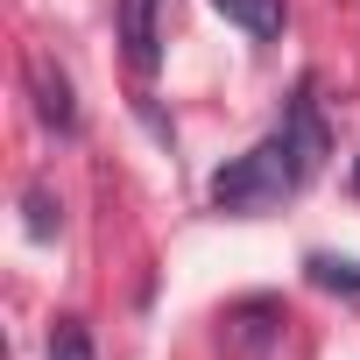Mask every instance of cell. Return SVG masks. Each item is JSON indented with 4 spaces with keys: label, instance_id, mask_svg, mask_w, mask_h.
Instances as JSON below:
<instances>
[{
    "label": "cell",
    "instance_id": "obj_1",
    "mask_svg": "<svg viewBox=\"0 0 360 360\" xmlns=\"http://www.w3.org/2000/svg\"><path fill=\"white\" fill-rule=\"evenodd\" d=\"M297 184H304V176H297V155H290V141H283V127H276L269 141H255L248 155H233V162L212 176V205L233 212V219H262V212H276Z\"/></svg>",
    "mask_w": 360,
    "mask_h": 360
},
{
    "label": "cell",
    "instance_id": "obj_2",
    "mask_svg": "<svg viewBox=\"0 0 360 360\" xmlns=\"http://www.w3.org/2000/svg\"><path fill=\"white\" fill-rule=\"evenodd\" d=\"M283 141H290V155H297V176L311 184V176L325 169V155H332V134H325V113H318L311 85L290 92V106H283Z\"/></svg>",
    "mask_w": 360,
    "mask_h": 360
},
{
    "label": "cell",
    "instance_id": "obj_3",
    "mask_svg": "<svg viewBox=\"0 0 360 360\" xmlns=\"http://www.w3.org/2000/svg\"><path fill=\"white\" fill-rule=\"evenodd\" d=\"M120 57L134 78H155L162 64V0H120Z\"/></svg>",
    "mask_w": 360,
    "mask_h": 360
},
{
    "label": "cell",
    "instance_id": "obj_4",
    "mask_svg": "<svg viewBox=\"0 0 360 360\" xmlns=\"http://www.w3.org/2000/svg\"><path fill=\"white\" fill-rule=\"evenodd\" d=\"M29 85H36V113H43V127L71 134V127H78V99H71V78H64L50 57H36V64H29Z\"/></svg>",
    "mask_w": 360,
    "mask_h": 360
},
{
    "label": "cell",
    "instance_id": "obj_5",
    "mask_svg": "<svg viewBox=\"0 0 360 360\" xmlns=\"http://www.w3.org/2000/svg\"><path fill=\"white\" fill-rule=\"evenodd\" d=\"M212 8H219L240 36H255V43H276V36H283V22H290L283 0H212Z\"/></svg>",
    "mask_w": 360,
    "mask_h": 360
},
{
    "label": "cell",
    "instance_id": "obj_6",
    "mask_svg": "<svg viewBox=\"0 0 360 360\" xmlns=\"http://www.w3.org/2000/svg\"><path fill=\"white\" fill-rule=\"evenodd\" d=\"M22 212H29V240H57V226H64V205H57V191L43 184V176L22 191Z\"/></svg>",
    "mask_w": 360,
    "mask_h": 360
},
{
    "label": "cell",
    "instance_id": "obj_7",
    "mask_svg": "<svg viewBox=\"0 0 360 360\" xmlns=\"http://www.w3.org/2000/svg\"><path fill=\"white\" fill-rule=\"evenodd\" d=\"M304 276H311L318 290H339V297H360V262H339V255H311V262H304Z\"/></svg>",
    "mask_w": 360,
    "mask_h": 360
},
{
    "label": "cell",
    "instance_id": "obj_8",
    "mask_svg": "<svg viewBox=\"0 0 360 360\" xmlns=\"http://www.w3.org/2000/svg\"><path fill=\"white\" fill-rule=\"evenodd\" d=\"M50 360H92V332L78 318H57L50 325Z\"/></svg>",
    "mask_w": 360,
    "mask_h": 360
},
{
    "label": "cell",
    "instance_id": "obj_9",
    "mask_svg": "<svg viewBox=\"0 0 360 360\" xmlns=\"http://www.w3.org/2000/svg\"><path fill=\"white\" fill-rule=\"evenodd\" d=\"M353 191H360V169H353Z\"/></svg>",
    "mask_w": 360,
    "mask_h": 360
}]
</instances>
